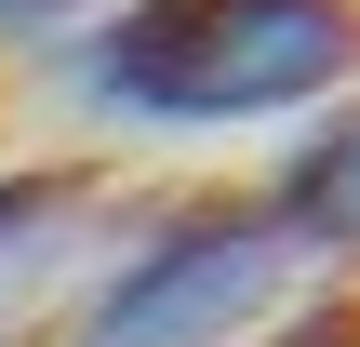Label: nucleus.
I'll return each instance as SVG.
<instances>
[{
	"label": "nucleus",
	"instance_id": "20e7f679",
	"mask_svg": "<svg viewBox=\"0 0 360 347\" xmlns=\"http://www.w3.org/2000/svg\"><path fill=\"white\" fill-rule=\"evenodd\" d=\"M254 347H307V334H254Z\"/></svg>",
	"mask_w": 360,
	"mask_h": 347
},
{
	"label": "nucleus",
	"instance_id": "7ed1b4c3",
	"mask_svg": "<svg viewBox=\"0 0 360 347\" xmlns=\"http://www.w3.org/2000/svg\"><path fill=\"white\" fill-rule=\"evenodd\" d=\"M254 214L281 227L294 267H360V94L307 107V134H294L281 174L254 187Z\"/></svg>",
	"mask_w": 360,
	"mask_h": 347
},
{
	"label": "nucleus",
	"instance_id": "f257e3e1",
	"mask_svg": "<svg viewBox=\"0 0 360 347\" xmlns=\"http://www.w3.org/2000/svg\"><path fill=\"white\" fill-rule=\"evenodd\" d=\"M80 107L134 134H254L360 94V0H120L67 53Z\"/></svg>",
	"mask_w": 360,
	"mask_h": 347
},
{
	"label": "nucleus",
	"instance_id": "f03ea898",
	"mask_svg": "<svg viewBox=\"0 0 360 347\" xmlns=\"http://www.w3.org/2000/svg\"><path fill=\"white\" fill-rule=\"evenodd\" d=\"M294 254L254 201H174L107 254V281L67 308L53 347H254L294 321Z\"/></svg>",
	"mask_w": 360,
	"mask_h": 347
}]
</instances>
